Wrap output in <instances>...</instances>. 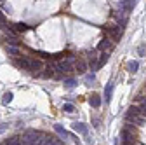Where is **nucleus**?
Masks as SVG:
<instances>
[{"label":"nucleus","instance_id":"nucleus-9","mask_svg":"<svg viewBox=\"0 0 146 145\" xmlns=\"http://www.w3.org/2000/svg\"><path fill=\"white\" fill-rule=\"evenodd\" d=\"M16 65L19 66V68H23V70H30V60L25 58V56L23 58H17L16 60Z\"/></svg>","mask_w":146,"mask_h":145},{"label":"nucleus","instance_id":"nucleus-2","mask_svg":"<svg viewBox=\"0 0 146 145\" xmlns=\"http://www.w3.org/2000/svg\"><path fill=\"white\" fill-rule=\"evenodd\" d=\"M137 117H141V110H139L137 107H131L129 110H127V114H125V119L129 121V122H136Z\"/></svg>","mask_w":146,"mask_h":145},{"label":"nucleus","instance_id":"nucleus-24","mask_svg":"<svg viewBox=\"0 0 146 145\" xmlns=\"http://www.w3.org/2000/svg\"><path fill=\"white\" fill-rule=\"evenodd\" d=\"M63 110L64 112H73V110H75V107H73L71 103H66V105H63Z\"/></svg>","mask_w":146,"mask_h":145},{"label":"nucleus","instance_id":"nucleus-3","mask_svg":"<svg viewBox=\"0 0 146 145\" xmlns=\"http://www.w3.org/2000/svg\"><path fill=\"white\" fill-rule=\"evenodd\" d=\"M106 33L111 37L115 42H118L120 39H122V28H118V26H111V28H106Z\"/></svg>","mask_w":146,"mask_h":145},{"label":"nucleus","instance_id":"nucleus-10","mask_svg":"<svg viewBox=\"0 0 146 145\" xmlns=\"http://www.w3.org/2000/svg\"><path fill=\"white\" fill-rule=\"evenodd\" d=\"M111 95H113V82H108L106 87H104V100H106V103L111 100Z\"/></svg>","mask_w":146,"mask_h":145},{"label":"nucleus","instance_id":"nucleus-16","mask_svg":"<svg viewBox=\"0 0 146 145\" xmlns=\"http://www.w3.org/2000/svg\"><path fill=\"white\" fill-rule=\"evenodd\" d=\"M127 70H129L131 74H136V72L139 70V63L137 61H129L127 63Z\"/></svg>","mask_w":146,"mask_h":145},{"label":"nucleus","instance_id":"nucleus-28","mask_svg":"<svg viewBox=\"0 0 146 145\" xmlns=\"http://www.w3.org/2000/svg\"><path fill=\"white\" fill-rule=\"evenodd\" d=\"M2 145H7V142H5V143H2Z\"/></svg>","mask_w":146,"mask_h":145},{"label":"nucleus","instance_id":"nucleus-7","mask_svg":"<svg viewBox=\"0 0 146 145\" xmlns=\"http://www.w3.org/2000/svg\"><path fill=\"white\" fill-rule=\"evenodd\" d=\"M40 145H63V142L58 140V138H54V136H45V135H44Z\"/></svg>","mask_w":146,"mask_h":145},{"label":"nucleus","instance_id":"nucleus-6","mask_svg":"<svg viewBox=\"0 0 146 145\" xmlns=\"http://www.w3.org/2000/svg\"><path fill=\"white\" fill-rule=\"evenodd\" d=\"M98 49H99V51H111V49H113V42H111V39H108V37L103 39V40L98 44Z\"/></svg>","mask_w":146,"mask_h":145},{"label":"nucleus","instance_id":"nucleus-21","mask_svg":"<svg viewBox=\"0 0 146 145\" xmlns=\"http://www.w3.org/2000/svg\"><path fill=\"white\" fill-rule=\"evenodd\" d=\"M7 145H21V138H17V136H14V138L7 140Z\"/></svg>","mask_w":146,"mask_h":145},{"label":"nucleus","instance_id":"nucleus-4","mask_svg":"<svg viewBox=\"0 0 146 145\" xmlns=\"http://www.w3.org/2000/svg\"><path fill=\"white\" fill-rule=\"evenodd\" d=\"M120 136H122V142H123V145H134V143H136V140H134V135H132V133H129L127 130H122V131H120Z\"/></svg>","mask_w":146,"mask_h":145},{"label":"nucleus","instance_id":"nucleus-23","mask_svg":"<svg viewBox=\"0 0 146 145\" xmlns=\"http://www.w3.org/2000/svg\"><path fill=\"white\" fill-rule=\"evenodd\" d=\"M139 110H141V114L146 115V98H141V108Z\"/></svg>","mask_w":146,"mask_h":145},{"label":"nucleus","instance_id":"nucleus-13","mask_svg":"<svg viewBox=\"0 0 146 145\" xmlns=\"http://www.w3.org/2000/svg\"><path fill=\"white\" fill-rule=\"evenodd\" d=\"M75 70L78 72L80 75H84L85 72H87V63H85V61H82V60H78V61H77V65H75Z\"/></svg>","mask_w":146,"mask_h":145},{"label":"nucleus","instance_id":"nucleus-27","mask_svg":"<svg viewBox=\"0 0 146 145\" xmlns=\"http://www.w3.org/2000/svg\"><path fill=\"white\" fill-rule=\"evenodd\" d=\"M7 128H9V124H2V126H0V135H2V133L7 130Z\"/></svg>","mask_w":146,"mask_h":145},{"label":"nucleus","instance_id":"nucleus-29","mask_svg":"<svg viewBox=\"0 0 146 145\" xmlns=\"http://www.w3.org/2000/svg\"><path fill=\"white\" fill-rule=\"evenodd\" d=\"M0 2H2V0H0Z\"/></svg>","mask_w":146,"mask_h":145},{"label":"nucleus","instance_id":"nucleus-14","mask_svg":"<svg viewBox=\"0 0 146 145\" xmlns=\"http://www.w3.org/2000/svg\"><path fill=\"white\" fill-rule=\"evenodd\" d=\"M28 30H30V26H28V25H25V23H16V25H14V32L25 33V32H28Z\"/></svg>","mask_w":146,"mask_h":145},{"label":"nucleus","instance_id":"nucleus-8","mask_svg":"<svg viewBox=\"0 0 146 145\" xmlns=\"http://www.w3.org/2000/svg\"><path fill=\"white\" fill-rule=\"evenodd\" d=\"M113 16L118 19L120 26H125V23H127V12H125V11H122V9H120V11H118V12H115Z\"/></svg>","mask_w":146,"mask_h":145},{"label":"nucleus","instance_id":"nucleus-20","mask_svg":"<svg viewBox=\"0 0 146 145\" xmlns=\"http://www.w3.org/2000/svg\"><path fill=\"white\" fill-rule=\"evenodd\" d=\"M5 26H7V19H5V16H4V12L0 11V28L4 30Z\"/></svg>","mask_w":146,"mask_h":145},{"label":"nucleus","instance_id":"nucleus-22","mask_svg":"<svg viewBox=\"0 0 146 145\" xmlns=\"http://www.w3.org/2000/svg\"><path fill=\"white\" fill-rule=\"evenodd\" d=\"M54 130H56V131H58V133H59L61 136H68V133H66V131H64V130L61 128L59 124H56V126H54Z\"/></svg>","mask_w":146,"mask_h":145},{"label":"nucleus","instance_id":"nucleus-19","mask_svg":"<svg viewBox=\"0 0 146 145\" xmlns=\"http://www.w3.org/2000/svg\"><path fill=\"white\" fill-rule=\"evenodd\" d=\"M7 52L12 54V56H17V54H19V49L14 47V46H7Z\"/></svg>","mask_w":146,"mask_h":145},{"label":"nucleus","instance_id":"nucleus-1","mask_svg":"<svg viewBox=\"0 0 146 145\" xmlns=\"http://www.w3.org/2000/svg\"><path fill=\"white\" fill-rule=\"evenodd\" d=\"M42 138H44L42 133L35 131V130H28L21 138V145H40Z\"/></svg>","mask_w":146,"mask_h":145},{"label":"nucleus","instance_id":"nucleus-5","mask_svg":"<svg viewBox=\"0 0 146 145\" xmlns=\"http://www.w3.org/2000/svg\"><path fill=\"white\" fill-rule=\"evenodd\" d=\"M44 70V63L40 60H30V72H33V74H40V72Z\"/></svg>","mask_w":146,"mask_h":145},{"label":"nucleus","instance_id":"nucleus-17","mask_svg":"<svg viewBox=\"0 0 146 145\" xmlns=\"http://www.w3.org/2000/svg\"><path fill=\"white\" fill-rule=\"evenodd\" d=\"M108 58H110V52H108V51H104V52L101 54V58L98 60V65H99V66H103V65L108 61Z\"/></svg>","mask_w":146,"mask_h":145},{"label":"nucleus","instance_id":"nucleus-15","mask_svg":"<svg viewBox=\"0 0 146 145\" xmlns=\"http://www.w3.org/2000/svg\"><path fill=\"white\" fill-rule=\"evenodd\" d=\"M89 103L92 105L94 108H99V107H101V98H99L98 95H92V96H90V100H89Z\"/></svg>","mask_w":146,"mask_h":145},{"label":"nucleus","instance_id":"nucleus-25","mask_svg":"<svg viewBox=\"0 0 146 145\" xmlns=\"http://www.w3.org/2000/svg\"><path fill=\"white\" fill-rule=\"evenodd\" d=\"M64 84H66V87H75V84H77V82L73 81V79H66V81H64Z\"/></svg>","mask_w":146,"mask_h":145},{"label":"nucleus","instance_id":"nucleus-26","mask_svg":"<svg viewBox=\"0 0 146 145\" xmlns=\"http://www.w3.org/2000/svg\"><path fill=\"white\" fill-rule=\"evenodd\" d=\"M94 79H96V77H94V74H92V75H87V77H85L87 86H90V82H94Z\"/></svg>","mask_w":146,"mask_h":145},{"label":"nucleus","instance_id":"nucleus-18","mask_svg":"<svg viewBox=\"0 0 146 145\" xmlns=\"http://www.w3.org/2000/svg\"><path fill=\"white\" fill-rule=\"evenodd\" d=\"M12 98H14V95L9 91V93H5V95H4V98H2V103H4V105H9V103L12 101Z\"/></svg>","mask_w":146,"mask_h":145},{"label":"nucleus","instance_id":"nucleus-12","mask_svg":"<svg viewBox=\"0 0 146 145\" xmlns=\"http://www.w3.org/2000/svg\"><path fill=\"white\" fill-rule=\"evenodd\" d=\"M4 42H5L7 46H14V47L19 46V40H17L14 35H5V37H4Z\"/></svg>","mask_w":146,"mask_h":145},{"label":"nucleus","instance_id":"nucleus-11","mask_svg":"<svg viewBox=\"0 0 146 145\" xmlns=\"http://www.w3.org/2000/svg\"><path fill=\"white\" fill-rule=\"evenodd\" d=\"M73 130L80 135H87V126L84 122H73Z\"/></svg>","mask_w":146,"mask_h":145}]
</instances>
